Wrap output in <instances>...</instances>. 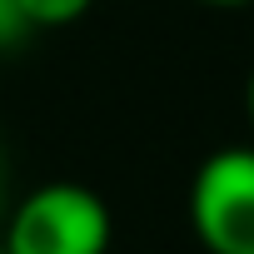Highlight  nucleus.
<instances>
[{
    "label": "nucleus",
    "mask_w": 254,
    "mask_h": 254,
    "mask_svg": "<svg viewBox=\"0 0 254 254\" xmlns=\"http://www.w3.org/2000/svg\"><path fill=\"white\" fill-rule=\"evenodd\" d=\"M25 35H30L25 10L15 5V0H0V55H5V50H15V45H25Z\"/></svg>",
    "instance_id": "4"
},
{
    "label": "nucleus",
    "mask_w": 254,
    "mask_h": 254,
    "mask_svg": "<svg viewBox=\"0 0 254 254\" xmlns=\"http://www.w3.org/2000/svg\"><path fill=\"white\" fill-rule=\"evenodd\" d=\"M0 254H5V244H0Z\"/></svg>",
    "instance_id": "8"
},
{
    "label": "nucleus",
    "mask_w": 254,
    "mask_h": 254,
    "mask_svg": "<svg viewBox=\"0 0 254 254\" xmlns=\"http://www.w3.org/2000/svg\"><path fill=\"white\" fill-rule=\"evenodd\" d=\"M115 214L80 180H45L5 209V254H110Z\"/></svg>",
    "instance_id": "1"
},
{
    "label": "nucleus",
    "mask_w": 254,
    "mask_h": 254,
    "mask_svg": "<svg viewBox=\"0 0 254 254\" xmlns=\"http://www.w3.org/2000/svg\"><path fill=\"white\" fill-rule=\"evenodd\" d=\"M204 5H249V0H204Z\"/></svg>",
    "instance_id": "7"
},
{
    "label": "nucleus",
    "mask_w": 254,
    "mask_h": 254,
    "mask_svg": "<svg viewBox=\"0 0 254 254\" xmlns=\"http://www.w3.org/2000/svg\"><path fill=\"white\" fill-rule=\"evenodd\" d=\"M15 5L25 10L30 30H60V25H75L95 0H15Z\"/></svg>",
    "instance_id": "3"
},
{
    "label": "nucleus",
    "mask_w": 254,
    "mask_h": 254,
    "mask_svg": "<svg viewBox=\"0 0 254 254\" xmlns=\"http://www.w3.org/2000/svg\"><path fill=\"white\" fill-rule=\"evenodd\" d=\"M190 229L204 254H254V145H219L190 180Z\"/></svg>",
    "instance_id": "2"
},
{
    "label": "nucleus",
    "mask_w": 254,
    "mask_h": 254,
    "mask_svg": "<svg viewBox=\"0 0 254 254\" xmlns=\"http://www.w3.org/2000/svg\"><path fill=\"white\" fill-rule=\"evenodd\" d=\"M5 190H10V165H5V150H0V214H5Z\"/></svg>",
    "instance_id": "5"
},
{
    "label": "nucleus",
    "mask_w": 254,
    "mask_h": 254,
    "mask_svg": "<svg viewBox=\"0 0 254 254\" xmlns=\"http://www.w3.org/2000/svg\"><path fill=\"white\" fill-rule=\"evenodd\" d=\"M244 115H249V130H254V70H249V80H244Z\"/></svg>",
    "instance_id": "6"
}]
</instances>
